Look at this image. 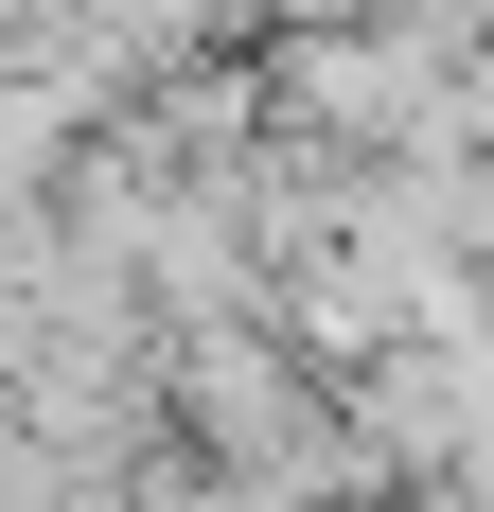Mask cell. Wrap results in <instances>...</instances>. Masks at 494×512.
<instances>
[]
</instances>
